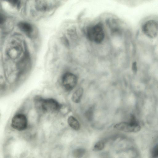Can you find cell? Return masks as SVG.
Listing matches in <instances>:
<instances>
[{
	"label": "cell",
	"mask_w": 158,
	"mask_h": 158,
	"mask_svg": "<svg viewBox=\"0 0 158 158\" xmlns=\"http://www.w3.org/2000/svg\"><path fill=\"white\" fill-rule=\"evenodd\" d=\"M105 143L102 141L97 142L94 145L93 150L95 151H99L102 150L104 148Z\"/></svg>",
	"instance_id": "obj_13"
},
{
	"label": "cell",
	"mask_w": 158,
	"mask_h": 158,
	"mask_svg": "<svg viewBox=\"0 0 158 158\" xmlns=\"http://www.w3.org/2000/svg\"><path fill=\"white\" fill-rule=\"evenodd\" d=\"M56 2L52 0H38L35 2V7L38 10L48 11L52 9L55 5Z\"/></svg>",
	"instance_id": "obj_8"
},
{
	"label": "cell",
	"mask_w": 158,
	"mask_h": 158,
	"mask_svg": "<svg viewBox=\"0 0 158 158\" xmlns=\"http://www.w3.org/2000/svg\"><path fill=\"white\" fill-rule=\"evenodd\" d=\"M85 150L83 148H78L75 149L73 152V156L76 158H80L85 154Z\"/></svg>",
	"instance_id": "obj_12"
},
{
	"label": "cell",
	"mask_w": 158,
	"mask_h": 158,
	"mask_svg": "<svg viewBox=\"0 0 158 158\" xmlns=\"http://www.w3.org/2000/svg\"><path fill=\"white\" fill-rule=\"evenodd\" d=\"M68 123L69 126L73 129L77 131L80 129V123L73 116H71L69 117L68 119Z\"/></svg>",
	"instance_id": "obj_11"
},
{
	"label": "cell",
	"mask_w": 158,
	"mask_h": 158,
	"mask_svg": "<svg viewBox=\"0 0 158 158\" xmlns=\"http://www.w3.org/2000/svg\"><path fill=\"white\" fill-rule=\"evenodd\" d=\"M18 27L22 31L27 35H30L33 31V28L29 23L25 22H21L18 24Z\"/></svg>",
	"instance_id": "obj_9"
},
{
	"label": "cell",
	"mask_w": 158,
	"mask_h": 158,
	"mask_svg": "<svg viewBox=\"0 0 158 158\" xmlns=\"http://www.w3.org/2000/svg\"><path fill=\"white\" fill-rule=\"evenodd\" d=\"M28 122L26 116L23 114L19 113L12 118L11 126L14 129L19 131L26 129L27 127Z\"/></svg>",
	"instance_id": "obj_6"
},
{
	"label": "cell",
	"mask_w": 158,
	"mask_h": 158,
	"mask_svg": "<svg viewBox=\"0 0 158 158\" xmlns=\"http://www.w3.org/2000/svg\"><path fill=\"white\" fill-rule=\"evenodd\" d=\"M61 82L64 89L66 91H70L76 86L77 82V77L72 73L66 72L62 76Z\"/></svg>",
	"instance_id": "obj_5"
},
{
	"label": "cell",
	"mask_w": 158,
	"mask_h": 158,
	"mask_svg": "<svg viewBox=\"0 0 158 158\" xmlns=\"http://www.w3.org/2000/svg\"><path fill=\"white\" fill-rule=\"evenodd\" d=\"M83 92V89L82 88H79L77 89L72 95V101L75 103H79L81 101Z\"/></svg>",
	"instance_id": "obj_10"
},
{
	"label": "cell",
	"mask_w": 158,
	"mask_h": 158,
	"mask_svg": "<svg viewBox=\"0 0 158 158\" xmlns=\"http://www.w3.org/2000/svg\"><path fill=\"white\" fill-rule=\"evenodd\" d=\"M24 43L21 37L15 36L9 40L6 47L7 55L13 59L19 57L24 52Z\"/></svg>",
	"instance_id": "obj_1"
},
{
	"label": "cell",
	"mask_w": 158,
	"mask_h": 158,
	"mask_svg": "<svg viewBox=\"0 0 158 158\" xmlns=\"http://www.w3.org/2000/svg\"><path fill=\"white\" fill-rule=\"evenodd\" d=\"M13 6L18 8L20 5V1L18 0H10L8 1Z\"/></svg>",
	"instance_id": "obj_16"
},
{
	"label": "cell",
	"mask_w": 158,
	"mask_h": 158,
	"mask_svg": "<svg viewBox=\"0 0 158 158\" xmlns=\"http://www.w3.org/2000/svg\"><path fill=\"white\" fill-rule=\"evenodd\" d=\"M87 35L90 40L97 44L101 43L105 36L103 28L98 24L89 28L87 30Z\"/></svg>",
	"instance_id": "obj_4"
},
{
	"label": "cell",
	"mask_w": 158,
	"mask_h": 158,
	"mask_svg": "<svg viewBox=\"0 0 158 158\" xmlns=\"http://www.w3.org/2000/svg\"><path fill=\"white\" fill-rule=\"evenodd\" d=\"M142 30L147 37L151 38H155L158 33V23L154 20H148L143 24Z\"/></svg>",
	"instance_id": "obj_7"
},
{
	"label": "cell",
	"mask_w": 158,
	"mask_h": 158,
	"mask_svg": "<svg viewBox=\"0 0 158 158\" xmlns=\"http://www.w3.org/2000/svg\"><path fill=\"white\" fill-rule=\"evenodd\" d=\"M34 100L37 109L43 112H56L59 111L61 107V106L60 103L53 98L44 99L40 96H37Z\"/></svg>",
	"instance_id": "obj_2"
},
{
	"label": "cell",
	"mask_w": 158,
	"mask_h": 158,
	"mask_svg": "<svg viewBox=\"0 0 158 158\" xmlns=\"http://www.w3.org/2000/svg\"><path fill=\"white\" fill-rule=\"evenodd\" d=\"M114 127L118 130L129 132H136L139 131L141 127L133 115L131 116L129 122H121L114 126Z\"/></svg>",
	"instance_id": "obj_3"
},
{
	"label": "cell",
	"mask_w": 158,
	"mask_h": 158,
	"mask_svg": "<svg viewBox=\"0 0 158 158\" xmlns=\"http://www.w3.org/2000/svg\"><path fill=\"white\" fill-rule=\"evenodd\" d=\"M151 155L152 158H158V143L152 148Z\"/></svg>",
	"instance_id": "obj_15"
},
{
	"label": "cell",
	"mask_w": 158,
	"mask_h": 158,
	"mask_svg": "<svg viewBox=\"0 0 158 158\" xmlns=\"http://www.w3.org/2000/svg\"><path fill=\"white\" fill-rule=\"evenodd\" d=\"M93 108L92 107H90L89 109L85 112V117L88 120L90 121L93 119Z\"/></svg>",
	"instance_id": "obj_14"
},
{
	"label": "cell",
	"mask_w": 158,
	"mask_h": 158,
	"mask_svg": "<svg viewBox=\"0 0 158 158\" xmlns=\"http://www.w3.org/2000/svg\"><path fill=\"white\" fill-rule=\"evenodd\" d=\"M133 70L134 72H135L137 70V68L135 64H134L132 66Z\"/></svg>",
	"instance_id": "obj_17"
}]
</instances>
